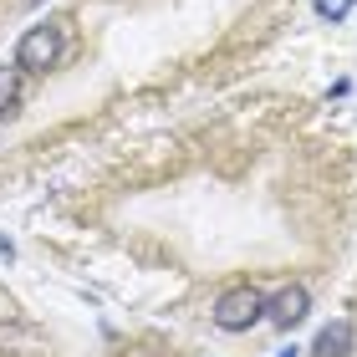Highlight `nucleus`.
Segmentation results:
<instances>
[{
  "label": "nucleus",
  "instance_id": "nucleus-1",
  "mask_svg": "<svg viewBox=\"0 0 357 357\" xmlns=\"http://www.w3.org/2000/svg\"><path fill=\"white\" fill-rule=\"evenodd\" d=\"M266 301H271V296H261L255 286H230V291L215 301V312H209V317H215L220 332H245V327H255V321L266 317Z\"/></svg>",
  "mask_w": 357,
  "mask_h": 357
},
{
  "label": "nucleus",
  "instance_id": "nucleus-7",
  "mask_svg": "<svg viewBox=\"0 0 357 357\" xmlns=\"http://www.w3.org/2000/svg\"><path fill=\"white\" fill-rule=\"evenodd\" d=\"M26 6H36V0H26Z\"/></svg>",
  "mask_w": 357,
  "mask_h": 357
},
{
  "label": "nucleus",
  "instance_id": "nucleus-5",
  "mask_svg": "<svg viewBox=\"0 0 357 357\" xmlns=\"http://www.w3.org/2000/svg\"><path fill=\"white\" fill-rule=\"evenodd\" d=\"M21 67H0V118H10L15 102H21Z\"/></svg>",
  "mask_w": 357,
  "mask_h": 357
},
{
  "label": "nucleus",
  "instance_id": "nucleus-6",
  "mask_svg": "<svg viewBox=\"0 0 357 357\" xmlns=\"http://www.w3.org/2000/svg\"><path fill=\"white\" fill-rule=\"evenodd\" d=\"M281 357H296V347H291V352H281Z\"/></svg>",
  "mask_w": 357,
  "mask_h": 357
},
{
  "label": "nucleus",
  "instance_id": "nucleus-2",
  "mask_svg": "<svg viewBox=\"0 0 357 357\" xmlns=\"http://www.w3.org/2000/svg\"><path fill=\"white\" fill-rule=\"evenodd\" d=\"M61 61V26H31L21 41H15V67L21 72H46Z\"/></svg>",
  "mask_w": 357,
  "mask_h": 357
},
{
  "label": "nucleus",
  "instance_id": "nucleus-3",
  "mask_svg": "<svg viewBox=\"0 0 357 357\" xmlns=\"http://www.w3.org/2000/svg\"><path fill=\"white\" fill-rule=\"evenodd\" d=\"M306 312H312V291H306V286H281L266 301V321H271V327H281V332H291Z\"/></svg>",
  "mask_w": 357,
  "mask_h": 357
},
{
  "label": "nucleus",
  "instance_id": "nucleus-4",
  "mask_svg": "<svg viewBox=\"0 0 357 357\" xmlns=\"http://www.w3.org/2000/svg\"><path fill=\"white\" fill-rule=\"evenodd\" d=\"M352 352V321H327V327L317 332V342H312V357H347Z\"/></svg>",
  "mask_w": 357,
  "mask_h": 357
}]
</instances>
